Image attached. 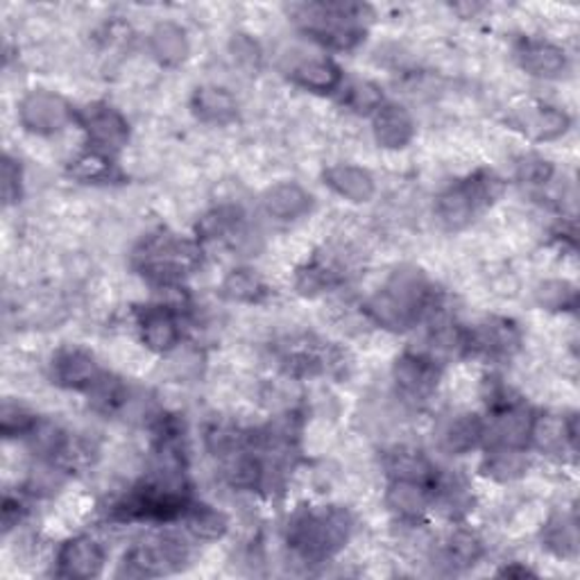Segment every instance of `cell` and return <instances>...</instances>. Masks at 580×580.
I'll return each instance as SVG.
<instances>
[{"instance_id": "1", "label": "cell", "mask_w": 580, "mask_h": 580, "mask_svg": "<svg viewBox=\"0 0 580 580\" xmlns=\"http://www.w3.org/2000/svg\"><path fill=\"white\" fill-rule=\"evenodd\" d=\"M433 299L435 293L429 277L415 266H402L370 297L365 313L383 330L409 332L433 311Z\"/></svg>"}, {"instance_id": "2", "label": "cell", "mask_w": 580, "mask_h": 580, "mask_svg": "<svg viewBox=\"0 0 580 580\" xmlns=\"http://www.w3.org/2000/svg\"><path fill=\"white\" fill-rule=\"evenodd\" d=\"M354 531L352 512L343 505L297 510L286 531L291 551L306 564H320L345 549Z\"/></svg>"}, {"instance_id": "3", "label": "cell", "mask_w": 580, "mask_h": 580, "mask_svg": "<svg viewBox=\"0 0 580 580\" xmlns=\"http://www.w3.org/2000/svg\"><path fill=\"white\" fill-rule=\"evenodd\" d=\"M200 254L198 243L173 234H153L135 249V268L150 284L173 288L200 266Z\"/></svg>"}, {"instance_id": "4", "label": "cell", "mask_w": 580, "mask_h": 580, "mask_svg": "<svg viewBox=\"0 0 580 580\" xmlns=\"http://www.w3.org/2000/svg\"><path fill=\"white\" fill-rule=\"evenodd\" d=\"M501 190V177L490 170H479L440 193L435 200V216L451 232L465 229L499 200Z\"/></svg>"}, {"instance_id": "5", "label": "cell", "mask_w": 580, "mask_h": 580, "mask_svg": "<svg viewBox=\"0 0 580 580\" xmlns=\"http://www.w3.org/2000/svg\"><path fill=\"white\" fill-rule=\"evenodd\" d=\"M367 8L356 3H311L297 12V23L315 41L334 50H352L365 37Z\"/></svg>"}, {"instance_id": "6", "label": "cell", "mask_w": 580, "mask_h": 580, "mask_svg": "<svg viewBox=\"0 0 580 580\" xmlns=\"http://www.w3.org/2000/svg\"><path fill=\"white\" fill-rule=\"evenodd\" d=\"M188 558V551L181 540L164 535L144 544L132 547L120 562L118 576L127 578H153L177 571Z\"/></svg>"}, {"instance_id": "7", "label": "cell", "mask_w": 580, "mask_h": 580, "mask_svg": "<svg viewBox=\"0 0 580 580\" xmlns=\"http://www.w3.org/2000/svg\"><path fill=\"white\" fill-rule=\"evenodd\" d=\"M71 105L55 91L35 89L28 91L19 102V120L28 132L50 137L61 132L73 120Z\"/></svg>"}, {"instance_id": "8", "label": "cell", "mask_w": 580, "mask_h": 580, "mask_svg": "<svg viewBox=\"0 0 580 580\" xmlns=\"http://www.w3.org/2000/svg\"><path fill=\"white\" fill-rule=\"evenodd\" d=\"M393 379L397 395L413 406L431 400L440 381V365L426 352H406L395 361Z\"/></svg>"}, {"instance_id": "9", "label": "cell", "mask_w": 580, "mask_h": 580, "mask_svg": "<svg viewBox=\"0 0 580 580\" xmlns=\"http://www.w3.org/2000/svg\"><path fill=\"white\" fill-rule=\"evenodd\" d=\"M80 125L89 139V148L102 155H116L130 139V125L125 116L107 102H94L80 111Z\"/></svg>"}, {"instance_id": "10", "label": "cell", "mask_w": 580, "mask_h": 580, "mask_svg": "<svg viewBox=\"0 0 580 580\" xmlns=\"http://www.w3.org/2000/svg\"><path fill=\"white\" fill-rule=\"evenodd\" d=\"M535 413L522 402H514L505 409L492 411L490 422H485V444L505 449H527L531 444Z\"/></svg>"}, {"instance_id": "11", "label": "cell", "mask_w": 580, "mask_h": 580, "mask_svg": "<svg viewBox=\"0 0 580 580\" xmlns=\"http://www.w3.org/2000/svg\"><path fill=\"white\" fill-rule=\"evenodd\" d=\"M522 345V332L512 320L488 317L468 332V352L488 358H510Z\"/></svg>"}, {"instance_id": "12", "label": "cell", "mask_w": 580, "mask_h": 580, "mask_svg": "<svg viewBox=\"0 0 580 580\" xmlns=\"http://www.w3.org/2000/svg\"><path fill=\"white\" fill-rule=\"evenodd\" d=\"M107 553L102 544L89 535L69 540L57 553V573L73 580L98 578L105 569Z\"/></svg>"}, {"instance_id": "13", "label": "cell", "mask_w": 580, "mask_h": 580, "mask_svg": "<svg viewBox=\"0 0 580 580\" xmlns=\"http://www.w3.org/2000/svg\"><path fill=\"white\" fill-rule=\"evenodd\" d=\"M139 334L144 345L155 354H168L179 345L181 327L175 308L155 304L139 311Z\"/></svg>"}, {"instance_id": "14", "label": "cell", "mask_w": 580, "mask_h": 580, "mask_svg": "<svg viewBox=\"0 0 580 580\" xmlns=\"http://www.w3.org/2000/svg\"><path fill=\"white\" fill-rule=\"evenodd\" d=\"M102 370L96 363V358L80 350V347H67L61 350L52 361V379L57 385L67 391L89 393L91 385L100 379Z\"/></svg>"}, {"instance_id": "15", "label": "cell", "mask_w": 580, "mask_h": 580, "mask_svg": "<svg viewBox=\"0 0 580 580\" xmlns=\"http://www.w3.org/2000/svg\"><path fill=\"white\" fill-rule=\"evenodd\" d=\"M374 141L385 150H402L415 137V120L411 111L395 102H383L372 118Z\"/></svg>"}, {"instance_id": "16", "label": "cell", "mask_w": 580, "mask_h": 580, "mask_svg": "<svg viewBox=\"0 0 580 580\" xmlns=\"http://www.w3.org/2000/svg\"><path fill=\"white\" fill-rule=\"evenodd\" d=\"M485 440V420L476 413H459L449 417L438 435L440 449L451 456H465Z\"/></svg>"}, {"instance_id": "17", "label": "cell", "mask_w": 580, "mask_h": 580, "mask_svg": "<svg viewBox=\"0 0 580 580\" xmlns=\"http://www.w3.org/2000/svg\"><path fill=\"white\" fill-rule=\"evenodd\" d=\"M520 67L542 80H556L567 71V55L560 46L547 39H527L518 48Z\"/></svg>"}, {"instance_id": "18", "label": "cell", "mask_w": 580, "mask_h": 580, "mask_svg": "<svg viewBox=\"0 0 580 580\" xmlns=\"http://www.w3.org/2000/svg\"><path fill=\"white\" fill-rule=\"evenodd\" d=\"M288 78L313 94H334L343 87V71L330 57H304L288 69Z\"/></svg>"}, {"instance_id": "19", "label": "cell", "mask_w": 580, "mask_h": 580, "mask_svg": "<svg viewBox=\"0 0 580 580\" xmlns=\"http://www.w3.org/2000/svg\"><path fill=\"white\" fill-rule=\"evenodd\" d=\"M512 122L524 137L540 144L560 139L569 130V116L562 109L549 105L524 107L518 111Z\"/></svg>"}, {"instance_id": "20", "label": "cell", "mask_w": 580, "mask_h": 580, "mask_svg": "<svg viewBox=\"0 0 580 580\" xmlns=\"http://www.w3.org/2000/svg\"><path fill=\"white\" fill-rule=\"evenodd\" d=\"M385 503L397 514L400 520L415 524L424 520V514L433 508V488L415 481L391 479Z\"/></svg>"}, {"instance_id": "21", "label": "cell", "mask_w": 580, "mask_h": 580, "mask_svg": "<svg viewBox=\"0 0 580 580\" xmlns=\"http://www.w3.org/2000/svg\"><path fill=\"white\" fill-rule=\"evenodd\" d=\"M347 279V264L336 254H320L297 273V291L306 297H315L325 291L341 286Z\"/></svg>"}, {"instance_id": "22", "label": "cell", "mask_w": 580, "mask_h": 580, "mask_svg": "<svg viewBox=\"0 0 580 580\" xmlns=\"http://www.w3.org/2000/svg\"><path fill=\"white\" fill-rule=\"evenodd\" d=\"M325 184L347 203L365 205L374 198L376 184L370 170L354 164H336L325 170Z\"/></svg>"}, {"instance_id": "23", "label": "cell", "mask_w": 580, "mask_h": 580, "mask_svg": "<svg viewBox=\"0 0 580 580\" xmlns=\"http://www.w3.org/2000/svg\"><path fill=\"white\" fill-rule=\"evenodd\" d=\"M311 207H313L311 193L295 181H279L264 193L266 214L282 223H291L306 216Z\"/></svg>"}, {"instance_id": "24", "label": "cell", "mask_w": 580, "mask_h": 580, "mask_svg": "<svg viewBox=\"0 0 580 580\" xmlns=\"http://www.w3.org/2000/svg\"><path fill=\"white\" fill-rule=\"evenodd\" d=\"M193 114H196L207 125H229L238 116V102L236 98L223 89V87H200L193 94L190 100Z\"/></svg>"}, {"instance_id": "25", "label": "cell", "mask_w": 580, "mask_h": 580, "mask_svg": "<svg viewBox=\"0 0 580 580\" xmlns=\"http://www.w3.org/2000/svg\"><path fill=\"white\" fill-rule=\"evenodd\" d=\"M531 444L547 454H562L567 449L576 446V417H560V415H542L533 422Z\"/></svg>"}, {"instance_id": "26", "label": "cell", "mask_w": 580, "mask_h": 580, "mask_svg": "<svg viewBox=\"0 0 580 580\" xmlns=\"http://www.w3.org/2000/svg\"><path fill=\"white\" fill-rule=\"evenodd\" d=\"M385 470H389L391 479L415 481V483H424L431 488L438 476V470L431 465V461L422 454V451L411 449V446L393 449L391 454L385 456Z\"/></svg>"}, {"instance_id": "27", "label": "cell", "mask_w": 580, "mask_h": 580, "mask_svg": "<svg viewBox=\"0 0 580 580\" xmlns=\"http://www.w3.org/2000/svg\"><path fill=\"white\" fill-rule=\"evenodd\" d=\"M527 470H529L527 449H505V446L488 449L481 465V472L497 483L518 481L527 474Z\"/></svg>"}, {"instance_id": "28", "label": "cell", "mask_w": 580, "mask_h": 580, "mask_svg": "<svg viewBox=\"0 0 580 580\" xmlns=\"http://www.w3.org/2000/svg\"><path fill=\"white\" fill-rule=\"evenodd\" d=\"M435 503L451 520H461L472 510L474 497L461 476H435L433 483V508Z\"/></svg>"}, {"instance_id": "29", "label": "cell", "mask_w": 580, "mask_h": 580, "mask_svg": "<svg viewBox=\"0 0 580 580\" xmlns=\"http://www.w3.org/2000/svg\"><path fill=\"white\" fill-rule=\"evenodd\" d=\"M150 52L164 67H177L188 57V37L181 26L164 21L150 32Z\"/></svg>"}, {"instance_id": "30", "label": "cell", "mask_w": 580, "mask_h": 580, "mask_svg": "<svg viewBox=\"0 0 580 580\" xmlns=\"http://www.w3.org/2000/svg\"><path fill=\"white\" fill-rule=\"evenodd\" d=\"M542 544L556 558H573L578 551V527L569 512H553L542 529Z\"/></svg>"}, {"instance_id": "31", "label": "cell", "mask_w": 580, "mask_h": 580, "mask_svg": "<svg viewBox=\"0 0 580 580\" xmlns=\"http://www.w3.org/2000/svg\"><path fill=\"white\" fill-rule=\"evenodd\" d=\"M483 553H485L483 540L470 529H456L446 538L442 547L444 564H449L451 569H468L476 564L483 558Z\"/></svg>"}, {"instance_id": "32", "label": "cell", "mask_w": 580, "mask_h": 580, "mask_svg": "<svg viewBox=\"0 0 580 580\" xmlns=\"http://www.w3.org/2000/svg\"><path fill=\"white\" fill-rule=\"evenodd\" d=\"M220 293L229 302L256 304V302H262L268 295V286L254 271L236 268V271H232L225 277V282L220 286Z\"/></svg>"}, {"instance_id": "33", "label": "cell", "mask_w": 580, "mask_h": 580, "mask_svg": "<svg viewBox=\"0 0 580 580\" xmlns=\"http://www.w3.org/2000/svg\"><path fill=\"white\" fill-rule=\"evenodd\" d=\"M184 520H186L188 531L200 540H220L229 529L225 512H220L218 508L205 505V503H190L184 514Z\"/></svg>"}, {"instance_id": "34", "label": "cell", "mask_w": 580, "mask_h": 580, "mask_svg": "<svg viewBox=\"0 0 580 580\" xmlns=\"http://www.w3.org/2000/svg\"><path fill=\"white\" fill-rule=\"evenodd\" d=\"M240 225H243V214L238 207H218L200 220L198 238L200 240L229 238L232 234H240Z\"/></svg>"}, {"instance_id": "35", "label": "cell", "mask_w": 580, "mask_h": 580, "mask_svg": "<svg viewBox=\"0 0 580 580\" xmlns=\"http://www.w3.org/2000/svg\"><path fill=\"white\" fill-rule=\"evenodd\" d=\"M87 397H89V404L94 406V411L109 415V413H116L125 404L127 391L120 379L102 372L100 379L91 385Z\"/></svg>"}, {"instance_id": "36", "label": "cell", "mask_w": 580, "mask_h": 580, "mask_svg": "<svg viewBox=\"0 0 580 580\" xmlns=\"http://www.w3.org/2000/svg\"><path fill=\"white\" fill-rule=\"evenodd\" d=\"M383 91L374 82L354 80L343 89V105L358 116H374L383 107Z\"/></svg>"}, {"instance_id": "37", "label": "cell", "mask_w": 580, "mask_h": 580, "mask_svg": "<svg viewBox=\"0 0 580 580\" xmlns=\"http://www.w3.org/2000/svg\"><path fill=\"white\" fill-rule=\"evenodd\" d=\"M37 424L39 417L19 402L8 400L0 409V433L6 438H28Z\"/></svg>"}, {"instance_id": "38", "label": "cell", "mask_w": 580, "mask_h": 580, "mask_svg": "<svg viewBox=\"0 0 580 580\" xmlns=\"http://www.w3.org/2000/svg\"><path fill=\"white\" fill-rule=\"evenodd\" d=\"M71 175L80 181H109L116 177V168L109 155L89 150L73 161Z\"/></svg>"}, {"instance_id": "39", "label": "cell", "mask_w": 580, "mask_h": 580, "mask_svg": "<svg viewBox=\"0 0 580 580\" xmlns=\"http://www.w3.org/2000/svg\"><path fill=\"white\" fill-rule=\"evenodd\" d=\"M538 304L549 311H567L576 306V291L571 284L553 279L544 282L538 291Z\"/></svg>"}, {"instance_id": "40", "label": "cell", "mask_w": 580, "mask_h": 580, "mask_svg": "<svg viewBox=\"0 0 580 580\" xmlns=\"http://www.w3.org/2000/svg\"><path fill=\"white\" fill-rule=\"evenodd\" d=\"M518 177L524 184L542 186V184H547L553 177V166L547 159L538 157V155H529V157H524L518 164Z\"/></svg>"}, {"instance_id": "41", "label": "cell", "mask_w": 580, "mask_h": 580, "mask_svg": "<svg viewBox=\"0 0 580 580\" xmlns=\"http://www.w3.org/2000/svg\"><path fill=\"white\" fill-rule=\"evenodd\" d=\"M232 55H234L238 67L249 69V71H252V69L259 71V67H262V48H259V43H256L252 37H247V35L234 37V41H232Z\"/></svg>"}, {"instance_id": "42", "label": "cell", "mask_w": 580, "mask_h": 580, "mask_svg": "<svg viewBox=\"0 0 580 580\" xmlns=\"http://www.w3.org/2000/svg\"><path fill=\"white\" fill-rule=\"evenodd\" d=\"M21 198V166L10 155L3 159V200L14 205Z\"/></svg>"}, {"instance_id": "43", "label": "cell", "mask_w": 580, "mask_h": 580, "mask_svg": "<svg viewBox=\"0 0 580 580\" xmlns=\"http://www.w3.org/2000/svg\"><path fill=\"white\" fill-rule=\"evenodd\" d=\"M23 512H26V508H23V503L19 499L6 497V503H3V527H6V531L19 527Z\"/></svg>"}, {"instance_id": "44", "label": "cell", "mask_w": 580, "mask_h": 580, "mask_svg": "<svg viewBox=\"0 0 580 580\" xmlns=\"http://www.w3.org/2000/svg\"><path fill=\"white\" fill-rule=\"evenodd\" d=\"M501 573H503V576H520V578L533 576V571H529L527 567H505Z\"/></svg>"}]
</instances>
